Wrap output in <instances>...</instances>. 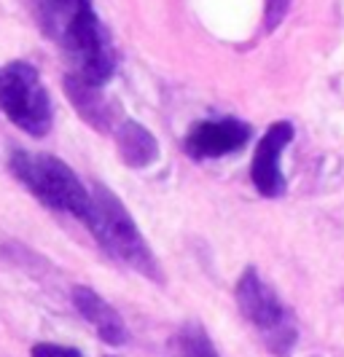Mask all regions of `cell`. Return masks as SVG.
I'll return each instance as SVG.
<instances>
[{"label": "cell", "mask_w": 344, "mask_h": 357, "mask_svg": "<svg viewBox=\"0 0 344 357\" xmlns=\"http://www.w3.org/2000/svg\"><path fill=\"white\" fill-rule=\"evenodd\" d=\"M105 357H119V355H105Z\"/></svg>", "instance_id": "cell-14"}, {"label": "cell", "mask_w": 344, "mask_h": 357, "mask_svg": "<svg viewBox=\"0 0 344 357\" xmlns=\"http://www.w3.org/2000/svg\"><path fill=\"white\" fill-rule=\"evenodd\" d=\"M290 11V0H264V17H261V30L274 33Z\"/></svg>", "instance_id": "cell-12"}, {"label": "cell", "mask_w": 344, "mask_h": 357, "mask_svg": "<svg viewBox=\"0 0 344 357\" xmlns=\"http://www.w3.org/2000/svg\"><path fill=\"white\" fill-rule=\"evenodd\" d=\"M91 202L94 204H91V218L87 229L97 239V245L108 252L110 258H116V261L127 264L132 271L143 274L145 280L164 285L162 264L154 255L151 245L145 242L143 231L137 229V223L124 207V202L103 183L91 185Z\"/></svg>", "instance_id": "cell-2"}, {"label": "cell", "mask_w": 344, "mask_h": 357, "mask_svg": "<svg viewBox=\"0 0 344 357\" xmlns=\"http://www.w3.org/2000/svg\"><path fill=\"white\" fill-rule=\"evenodd\" d=\"M296 129L290 121H274L258 140L250 161V183L264 199H280L285 194V175H283V153L293 143Z\"/></svg>", "instance_id": "cell-7"}, {"label": "cell", "mask_w": 344, "mask_h": 357, "mask_svg": "<svg viewBox=\"0 0 344 357\" xmlns=\"http://www.w3.org/2000/svg\"><path fill=\"white\" fill-rule=\"evenodd\" d=\"M234 298L239 314L250 322L255 336L274 357H290L299 344L296 314L255 266H248L234 285Z\"/></svg>", "instance_id": "cell-4"}, {"label": "cell", "mask_w": 344, "mask_h": 357, "mask_svg": "<svg viewBox=\"0 0 344 357\" xmlns=\"http://www.w3.org/2000/svg\"><path fill=\"white\" fill-rule=\"evenodd\" d=\"M30 357H84L78 347H68V344H52V341H40L30 347Z\"/></svg>", "instance_id": "cell-13"}, {"label": "cell", "mask_w": 344, "mask_h": 357, "mask_svg": "<svg viewBox=\"0 0 344 357\" xmlns=\"http://www.w3.org/2000/svg\"><path fill=\"white\" fill-rule=\"evenodd\" d=\"M62 86H65L68 102L75 107V113L81 116L84 124H89L91 129H97V132H103V135H108V132L116 135V129L124 121L121 105H119L113 97H108V94L103 91V86L87 84L84 78H78V75H73V73L65 75Z\"/></svg>", "instance_id": "cell-8"}, {"label": "cell", "mask_w": 344, "mask_h": 357, "mask_svg": "<svg viewBox=\"0 0 344 357\" xmlns=\"http://www.w3.org/2000/svg\"><path fill=\"white\" fill-rule=\"evenodd\" d=\"M172 352L175 357H220L207 328L200 322H186L178 328V333L172 339Z\"/></svg>", "instance_id": "cell-11"}, {"label": "cell", "mask_w": 344, "mask_h": 357, "mask_svg": "<svg viewBox=\"0 0 344 357\" xmlns=\"http://www.w3.org/2000/svg\"><path fill=\"white\" fill-rule=\"evenodd\" d=\"M253 137V126L234 116H220V119H202L191 126L183 137V151L188 159L210 161L223 159L239 153Z\"/></svg>", "instance_id": "cell-6"}, {"label": "cell", "mask_w": 344, "mask_h": 357, "mask_svg": "<svg viewBox=\"0 0 344 357\" xmlns=\"http://www.w3.org/2000/svg\"><path fill=\"white\" fill-rule=\"evenodd\" d=\"M0 113L30 137H46L52 132V97L30 62L14 59L0 65Z\"/></svg>", "instance_id": "cell-5"}, {"label": "cell", "mask_w": 344, "mask_h": 357, "mask_svg": "<svg viewBox=\"0 0 344 357\" xmlns=\"http://www.w3.org/2000/svg\"><path fill=\"white\" fill-rule=\"evenodd\" d=\"M8 169L19 180L22 188H27L33 197L54 210L78 218L84 226L91 218V191L73 172L70 164L57 159L52 153H30V151H14L8 156Z\"/></svg>", "instance_id": "cell-3"}, {"label": "cell", "mask_w": 344, "mask_h": 357, "mask_svg": "<svg viewBox=\"0 0 344 357\" xmlns=\"http://www.w3.org/2000/svg\"><path fill=\"white\" fill-rule=\"evenodd\" d=\"M116 148H119L121 161L132 169H145L159 159V143L154 132L132 119H124L121 126L116 129Z\"/></svg>", "instance_id": "cell-10"}, {"label": "cell", "mask_w": 344, "mask_h": 357, "mask_svg": "<svg viewBox=\"0 0 344 357\" xmlns=\"http://www.w3.org/2000/svg\"><path fill=\"white\" fill-rule=\"evenodd\" d=\"M43 33L59 43L73 75L105 86L116 73V49L91 0H40Z\"/></svg>", "instance_id": "cell-1"}, {"label": "cell", "mask_w": 344, "mask_h": 357, "mask_svg": "<svg viewBox=\"0 0 344 357\" xmlns=\"http://www.w3.org/2000/svg\"><path fill=\"white\" fill-rule=\"evenodd\" d=\"M70 301L75 312L94 328V333L105 341L108 347H124L129 341V328L124 317L119 314V309L108 304L94 287L89 285H75L70 290Z\"/></svg>", "instance_id": "cell-9"}]
</instances>
